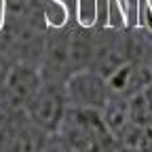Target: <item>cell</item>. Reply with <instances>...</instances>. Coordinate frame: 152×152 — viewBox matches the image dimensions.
<instances>
[{"label": "cell", "instance_id": "6da1fadb", "mask_svg": "<svg viewBox=\"0 0 152 152\" xmlns=\"http://www.w3.org/2000/svg\"><path fill=\"white\" fill-rule=\"evenodd\" d=\"M42 83L40 66L30 61H11L0 78V95L9 110H26Z\"/></svg>", "mask_w": 152, "mask_h": 152}, {"label": "cell", "instance_id": "7a4b0ae2", "mask_svg": "<svg viewBox=\"0 0 152 152\" xmlns=\"http://www.w3.org/2000/svg\"><path fill=\"white\" fill-rule=\"evenodd\" d=\"M68 112V97L64 83H51L45 80L38 93L26 106V114L32 123L49 133H57Z\"/></svg>", "mask_w": 152, "mask_h": 152}, {"label": "cell", "instance_id": "3957f363", "mask_svg": "<svg viewBox=\"0 0 152 152\" xmlns=\"http://www.w3.org/2000/svg\"><path fill=\"white\" fill-rule=\"evenodd\" d=\"M66 97L70 108L80 110H102L110 99V89L106 83V76L95 72L91 68L72 72L66 83Z\"/></svg>", "mask_w": 152, "mask_h": 152}, {"label": "cell", "instance_id": "277c9868", "mask_svg": "<svg viewBox=\"0 0 152 152\" xmlns=\"http://www.w3.org/2000/svg\"><path fill=\"white\" fill-rule=\"evenodd\" d=\"M70 28H47L45 47L40 57L42 78L51 83H66V78L74 72L70 61Z\"/></svg>", "mask_w": 152, "mask_h": 152}, {"label": "cell", "instance_id": "5b68a950", "mask_svg": "<svg viewBox=\"0 0 152 152\" xmlns=\"http://www.w3.org/2000/svg\"><path fill=\"white\" fill-rule=\"evenodd\" d=\"M108 89L110 97H133V95L142 93L150 83H152V70L146 61H135L129 59L121 68H116L108 78Z\"/></svg>", "mask_w": 152, "mask_h": 152}, {"label": "cell", "instance_id": "8992f818", "mask_svg": "<svg viewBox=\"0 0 152 152\" xmlns=\"http://www.w3.org/2000/svg\"><path fill=\"white\" fill-rule=\"evenodd\" d=\"M95 53V28L72 26L70 28V61L72 70H85L93 61Z\"/></svg>", "mask_w": 152, "mask_h": 152}, {"label": "cell", "instance_id": "52a82bcc", "mask_svg": "<svg viewBox=\"0 0 152 152\" xmlns=\"http://www.w3.org/2000/svg\"><path fill=\"white\" fill-rule=\"evenodd\" d=\"M102 121L106 125V131L110 135H121L131 125V112H129V99L125 97H110L108 104L102 108Z\"/></svg>", "mask_w": 152, "mask_h": 152}, {"label": "cell", "instance_id": "ba28073f", "mask_svg": "<svg viewBox=\"0 0 152 152\" xmlns=\"http://www.w3.org/2000/svg\"><path fill=\"white\" fill-rule=\"evenodd\" d=\"M74 21L83 28L97 26V0H76Z\"/></svg>", "mask_w": 152, "mask_h": 152}, {"label": "cell", "instance_id": "9c48e42d", "mask_svg": "<svg viewBox=\"0 0 152 152\" xmlns=\"http://www.w3.org/2000/svg\"><path fill=\"white\" fill-rule=\"evenodd\" d=\"M9 108H7V104H4V99H2V95H0V127H2V123L7 121V116H9Z\"/></svg>", "mask_w": 152, "mask_h": 152}, {"label": "cell", "instance_id": "30bf717a", "mask_svg": "<svg viewBox=\"0 0 152 152\" xmlns=\"http://www.w3.org/2000/svg\"><path fill=\"white\" fill-rule=\"evenodd\" d=\"M142 95H144V99H146V104H148V108H150V112H152V83L142 91Z\"/></svg>", "mask_w": 152, "mask_h": 152}, {"label": "cell", "instance_id": "8fae6325", "mask_svg": "<svg viewBox=\"0 0 152 152\" xmlns=\"http://www.w3.org/2000/svg\"><path fill=\"white\" fill-rule=\"evenodd\" d=\"M7 23V9H4V0H0V30Z\"/></svg>", "mask_w": 152, "mask_h": 152}]
</instances>
